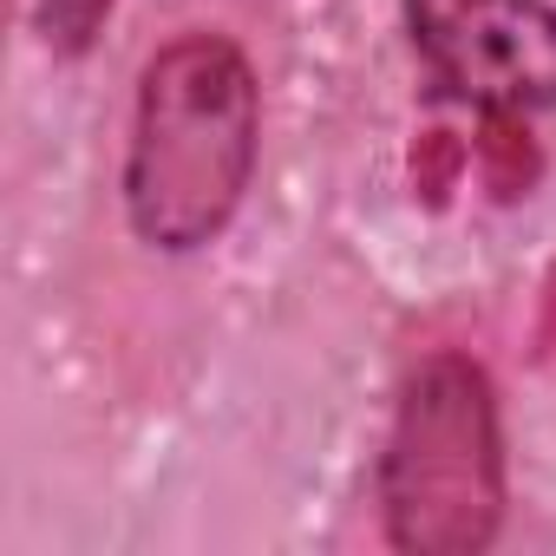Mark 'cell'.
<instances>
[{
	"mask_svg": "<svg viewBox=\"0 0 556 556\" xmlns=\"http://www.w3.org/2000/svg\"><path fill=\"white\" fill-rule=\"evenodd\" d=\"M432 79L484 112L556 105V8L549 0H400Z\"/></svg>",
	"mask_w": 556,
	"mask_h": 556,
	"instance_id": "3",
	"label": "cell"
},
{
	"mask_svg": "<svg viewBox=\"0 0 556 556\" xmlns=\"http://www.w3.org/2000/svg\"><path fill=\"white\" fill-rule=\"evenodd\" d=\"M387 536L413 556H478L504 523V439L491 380L465 354L426 361L380 458Z\"/></svg>",
	"mask_w": 556,
	"mask_h": 556,
	"instance_id": "2",
	"label": "cell"
},
{
	"mask_svg": "<svg viewBox=\"0 0 556 556\" xmlns=\"http://www.w3.org/2000/svg\"><path fill=\"white\" fill-rule=\"evenodd\" d=\"M262 99L249 60L223 34L170 40L144 79L125 151V216L151 249H203L242 210L255 170Z\"/></svg>",
	"mask_w": 556,
	"mask_h": 556,
	"instance_id": "1",
	"label": "cell"
},
{
	"mask_svg": "<svg viewBox=\"0 0 556 556\" xmlns=\"http://www.w3.org/2000/svg\"><path fill=\"white\" fill-rule=\"evenodd\" d=\"M112 14V0H40V40L53 53H86Z\"/></svg>",
	"mask_w": 556,
	"mask_h": 556,
	"instance_id": "4",
	"label": "cell"
}]
</instances>
